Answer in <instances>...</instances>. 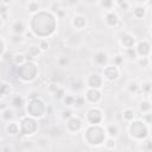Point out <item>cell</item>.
I'll list each match as a JSON object with an SVG mask.
<instances>
[{"label": "cell", "instance_id": "cell-35", "mask_svg": "<svg viewBox=\"0 0 152 152\" xmlns=\"http://www.w3.org/2000/svg\"><path fill=\"white\" fill-rule=\"evenodd\" d=\"M115 138H112V137H107L106 140H104V148L106 150H113L115 147Z\"/></svg>", "mask_w": 152, "mask_h": 152}, {"label": "cell", "instance_id": "cell-16", "mask_svg": "<svg viewBox=\"0 0 152 152\" xmlns=\"http://www.w3.org/2000/svg\"><path fill=\"white\" fill-rule=\"evenodd\" d=\"M71 25L76 30H83L87 26V19L82 14H77L71 19Z\"/></svg>", "mask_w": 152, "mask_h": 152}, {"label": "cell", "instance_id": "cell-13", "mask_svg": "<svg viewBox=\"0 0 152 152\" xmlns=\"http://www.w3.org/2000/svg\"><path fill=\"white\" fill-rule=\"evenodd\" d=\"M135 50L139 57H148V55H151L152 49L151 45L147 40H140L135 44Z\"/></svg>", "mask_w": 152, "mask_h": 152}, {"label": "cell", "instance_id": "cell-45", "mask_svg": "<svg viewBox=\"0 0 152 152\" xmlns=\"http://www.w3.org/2000/svg\"><path fill=\"white\" fill-rule=\"evenodd\" d=\"M58 88H59V84H57V83H50L48 86V91L51 93V94H53Z\"/></svg>", "mask_w": 152, "mask_h": 152}, {"label": "cell", "instance_id": "cell-47", "mask_svg": "<svg viewBox=\"0 0 152 152\" xmlns=\"http://www.w3.org/2000/svg\"><path fill=\"white\" fill-rule=\"evenodd\" d=\"M24 37H25V39H32V38H34V37H36V34H34V33H33V31L30 28V30H26V31H25Z\"/></svg>", "mask_w": 152, "mask_h": 152}, {"label": "cell", "instance_id": "cell-26", "mask_svg": "<svg viewBox=\"0 0 152 152\" xmlns=\"http://www.w3.org/2000/svg\"><path fill=\"white\" fill-rule=\"evenodd\" d=\"M138 108H139V112H140L141 114L147 113V112L152 110V102L148 101V100H142V101L139 102Z\"/></svg>", "mask_w": 152, "mask_h": 152}, {"label": "cell", "instance_id": "cell-11", "mask_svg": "<svg viewBox=\"0 0 152 152\" xmlns=\"http://www.w3.org/2000/svg\"><path fill=\"white\" fill-rule=\"evenodd\" d=\"M103 21H104V25L107 27H116L120 23V18H119L118 13L114 10H112V11H107L104 13Z\"/></svg>", "mask_w": 152, "mask_h": 152}, {"label": "cell", "instance_id": "cell-40", "mask_svg": "<svg viewBox=\"0 0 152 152\" xmlns=\"http://www.w3.org/2000/svg\"><path fill=\"white\" fill-rule=\"evenodd\" d=\"M24 39H25L24 34H17V33H12V36H11V38H10V40H11L12 43H14V44H19V43H21Z\"/></svg>", "mask_w": 152, "mask_h": 152}, {"label": "cell", "instance_id": "cell-38", "mask_svg": "<svg viewBox=\"0 0 152 152\" xmlns=\"http://www.w3.org/2000/svg\"><path fill=\"white\" fill-rule=\"evenodd\" d=\"M140 89L142 90L144 94H150L152 90V82H150V81L144 82L142 84H140Z\"/></svg>", "mask_w": 152, "mask_h": 152}, {"label": "cell", "instance_id": "cell-52", "mask_svg": "<svg viewBox=\"0 0 152 152\" xmlns=\"http://www.w3.org/2000/svg\"><path fill=\"white\" fill-rule=\"evenodd\" d=\"M88 1H89V2H96V1L99 2V0H88Z\"/></svg>", "mask_w": 152, "mask_h": 152}, {"label": "cell", "instance_id": "cell-53", "mask_svg": "<svg viewBox=\"0 0 152 152\" xmlns=\"http://www.w3.org/2000/svg\"><path fill=\"white\" fill-rule=\"evenodd\" d=\"M147 2H148L150 5H152V0H147Z\"/></svg>", "mask_w": 152, "mask_h": 152}, {"label": "cell", "instance_id": "cell-42", "mask_svg": "<svg viewBox=\"0 0 152 152\" xmlns=\"http://www.w3.org/2000/svg\"><path fill=\"white\" fill-rule=\"evenodd\" d=\"M38 46L40 48V50L44 52V51H48L49 49V42H48V38H42L39 39L38 42Z\"/></svg>", "mask_w": 152, "mask_h": 152}, {"label": "cell", "instance_id": "cell-29", "mask_svg": "<svg viewBox=\"0 0 152 152\" xmlns=\"http://www.w3.org/2000/svg\"><path fill=\"white\" fill-rule=\"evenodd\" d=\"M26 8H27V11L33 15V14H36V13L39 12V4H38L37 1H34V0H31V1L27 2Z\"/></svg>", "mask_w": 152, "mask_h": 152}, {"label": "cell", "instance_id": "cell-12", "mask_svg": "<svg viewBox=\"0 0 152 152\" xmlns=\"http://www.w3.org/2000/svg\"><path fill=\"white\" fill-rule=\"evenodd\" d=\"M119 40H120L121 46H124V49L134 48L135 44L138 43L137 39H135V37H134L132 33H128V32H124V33H121Z\"/></svg>", "mask_w": 152, "mask_h": 152}, {"label": "cell", "instance_id": "cell-44", "mask_svg": "<svg viewBox=\"0 0 152 152\" xmlns=\"http://www.w3.org/2000/svg\"><path fill=\"white\" fill-rule=\"evenodd\" d=\"M1 39V55H4L5 52H7L8 51V48H7V43H6V39H5V37L4 36H1L0 37Z\"/></svg>", "mask_w": 152, "mask_h": 152}, {"label": "cell", "instance_id": "cell-17", "mask_svg": "<svg viewBox=\"0 0 152 152\" xmlns=\"http://www.w3.org/2000/svg\"><path fill=\"white\" fill-rule=\"evenodd\" d=\"M13 93V87L10 82L2 80L1 82V89H0V94H1V100H5L6 97L11 96Z\"/></svg>", "mask_w": 152, "mask_h": 152}, {"label": "cell", "instance_id": "cell-30", "mask_svg": "<svg viewBox=\"0 0 152 152\" xmlns=\"http://www.w3.org/2000/svg\"><path fill=\"white\" fill-rule=\"evenodd\" d=\"M115 6L120 7L122 11H129L131 10V2L128 0H114Z\"/></svg>", "mask_w": 152, "mask_h": 152}, {"label": "cell", "instance_id": "cell-33", "mask_svg": "<svg viewBox=\"0 0 152 152\" xmlns=\"http://www.w3.org/2000/svg\"><path fill=\"white\" fill-rule=\"evenodd\" d=\"M56 63H57L58 66H61V68H65V66H68V65L70 64V59H69L68 56H61V57L57 58Z\"/></svg>", "mask_w": 152, "mask_h": 152}, {"label": "cell", "instance_id": "cell-19", "mask_svg": "<svg viewBox=\"0 0 152 152\" xmlns=\"http://www.w3.org/2000/svg\"><path fill=\"white\" fill-rule=\"evenodd\" d=\"M11 28H12V33H17V34H24L26 31V26L23 20H15L12 24Z\"/></svg>", "mask_w": 152, "mask_h": 152}, {"label": "cell", "instance_id": "cell-41", "mask_svg": "<svg viewBox=\"0 0 152 152\" xmlns=\"http://www.w3.org/2000/svg\"><path fill=\"white\" fill-rule=\"evenodd\" d=\"M65 94H66V93H65V89L59 86V88L53 93V97L57 99V100H62V99L65 96Z\"/></svg>", "mask_w": 152, "mask_h": 152}, {"label": "cell", "instance_id": "cell-7", "mask_svg": "<svg viewBox=\"0 0 152 152\" xmlns=\"http://www.w3.org/2000/svg\"><path fill=\"white\" fill-rule=\"evenodd\" d=\"M103 80L108 82H114L119 78L120 76V66L110 64V65H104L103 66Z\"/></svg>", "mask_w": 152, "mask_h": 152}, {"label": "cell", "instance_id": "cell-49", "mask_svg": "<svg viewBox=\"0 0 152 152\" xmlns=\"http://www.w3.org/2000/svg\"><path fill=\"white\" fill-rule=\"evenodd\" d=\"M137 2H138V5H144L147 2V0H137Z\"/></svg>", "mask_w": 152, "mask_h": 152}, {"label": "cell", "instance_id": "cell-9", "mask_svg": "<svg viewBox=\"0 0 152 152\" xmlns=\"http://www.w3.org/2000/svg\"><path fill=\"white\" fill-rule=\"evenodd\" d=\"M84 97L87 100V103L97 104L102 100V93L100 89H96V88H87L84 93Z\"/></svg>", "mask_w": 152, "mask_h": 152}, {"label": "cell", "instance_id": "cell-54", "mask_svg": "<svg viewBox=\"0 0 152 152\" xmlns=\"http://www.w3.org/2000/svg\"><path fill=\"white\" fill-rule=\"evenodd\" d=\"M150 33H151V36H152V26H151V28H150Z\"/></svg>", "mask_w": 152, "mask_h": 152}, {"label": "cell", "instance_id": "cell-34", "mask_svg": "<svg viewBox=\"0 0 152 152\" xmlns=\"http://www.w3.org/2000/svg\"><path fill=\"white\" fill-rule=\"evenodd\" d=\"M87 104V100L84 97V95H76V100H75V106L76 108H81L84 107Z\"/></svg>", "mask_w": 152, "mask_h": 152}, {"label": "cell", "instance_id": "cell-5", "mask_svg": "<svg viewBox=\"0 0 152 152\" xmlns=\"http://www.w3.org/2000/svg\"><path fill=\"white\" fill-rule=\"evenodd\" d=\"M38 129V124L36 118H32L30 115L23 116L20 120V134L24 137L33 135Z\"/></svg>", "mask_w": 152, "mask_h": 152}, {"label": "cell", "instance_id": "cell-39", "mask_svg": "<svg viewBox=\"0 0 152 152\" xmlns=\"http://www.w3.org/2000/svg\"><path fill=\"white\" fill-rule=\"evenodd\" d=\"M135 61H137V63L140 68H146V66H148V63H150L148 57H138Z\"/></svg>", "mask_w": 152, "mask_h": 152}, {"label": "cell", "instance_id": "cell-2", "mask_svg": "<svg viewBox=\"0 0 152 152\" xmlns=\"http://www.w3.org/2000/svg\"><path fill=\"white\" fill-rule=\"evenodd\" d=\"M128 134L135 141L146 140L148 137V125L142 119H134L128 122Z\"/></svg>", "mask_w": 152, "mask_h": 152}, {"label": "cell", "instance_id": "cell-32", "mask_svg": "<svg viewBox=\"0 0 152 152\" xmlns=\"http://www.w3.org/2000/svg\"><path fill=\"white\" fill-rule=\"evenodd\" d=\"M140 89V84L137 82V81H129L128 84H127V90L132 94H135L138 90Z\"/></svg>", "mask_w": 152, "mask_h": 152}, {"label": "cell", "instance_id": "cell-18", "mask_svg": "<svg viewBox=\"0 0 152 152\" xmlns=\"http://www.w3.org/2000/svg\"><path fill=\"white\" fill-rule=\"evenodd\" d=\"M15 118L14 108L13 107H6L5 109H1V120L4 122H10Z\"/></svg>", "mask_w": 152, "mask_h": 152}, {"label": "cell", "instance_id": "cell-50", "mask_svg": "<svg viewBox=\"0 0 152 152\" xmlns=\"http://www.w3.org/2000/svg\"><path fill=\"white\" fill-rule=\"evenodd\" d=\"M11 1H12V0H2V4H4V5H8Z\"/></svg>", "mask_w": 152, "mask_h": 152}, {"label": "cell", "instance_id": "cell-46", "mask_svg": "<svg viewBox=\"0 0 152 152\" xmlns=\"http://www.w3.org/2000/svg\"><path fill=\"white\" fill-rule=\"evenodd\" d=\"M23 145H24V147L27 150H33V145H34V142L33 141H31V140H28V139H25L24 141H23Z\"/></svg>", "mask_w": 152, "mask_h": 152}, {"label": "cell", "instance_id": "cell-6", "mask_svg": "<svg viewBox=\"0 0 152 152\" xmlns=\"http://www.w3.org/2000/svg\"><path fill=\"white\" fill-rule=\"evenodd\" d=\"M103 120V113L99 107H91L86 114V121L88 125H101Z\"/></svg>", "mask_w": 152, "mask_h": 152}, {"label": "cell", "instance_id": "cell-31", "mask_svg": "<svg viewBox=\"0 0 152 152\" xmlns=\"http://www.w3.org/2000/svg\"><path fill=\"white\" fill-rule=\"evenodd\" d=\"M125 57H127L128 59H137L139 56H138V53H137L135 46H134V48L125 49Z\"/></svg>", "mask_w": 152, "mask_h": 152}, {"label": "cell", "instance_id": "cell-14", "mask_svg": "<svg viewBox=\"0 0 152 152\" xmlns=\"http://www.w3.org/2000/svg\"><path fill=\"white\" fill-rule=\"evenodd\" d=\"M5 129H6L7 135H10V137H15V135L20 134V122H15V121H13V120L10 121V122H6Z\"/></svg>", "mask_w": 152, "mask_h": 152}, {"label": "cell", "instance_id": "cell-37", "mask_svg": "<svg viewBox=\"0 0 152 152\" xmlns=\"http://www.w3.org/2000/svg\"><path fill=\"white\" fill-rule=\"evenodd\" d=\"M72 115H74V110H72L71 107H66V108L62 112V119H63L64 121H66L68 119H70Z\"/></svg>", "mask_w": 152, "mask_h": 152}, {"label": "cell", "instance_id": "cell-10", "mask_svg": "<svg viewBox=\"0 0 152 152\" xmlns=\"http://www.w3.org/2000/svg\"><path fill=\"white\" fill-rule=\"evenodd\" d=\"M66 124H65V129L70 133V134H76V133H78L80 131H81V128H82V121H81V119L78 118V116H76V115H72L70 119H68L66 121H65Z\"/></svg>", "mask_w": 152, "mask_h": 152}, {"label": "cell", "instance_id": "cell-8", "mask_svg": "<svg viewBox=\"0 0 152 152\" xmlns=\"http://www.w3.org/2000/svg\"><path fill=\"white\" fill-rule=\"evenodd\" d=\"M103 84V76H101L99 72H90L86 78V86L87 88H96L101 89Z\"/></svg>", "mask_w": 152, "mask_h": 152}, {"label": "cell", "instance_id": "cell-23", "mask_svg": "<svg viewBox=\"0 0 152 152\" xmlns=\"http://www.w3.org/2000/svg\"><path fill=\"white\" fill-rule=\"evenodd\" d=\"M42 52H43V51L40 50V48H39L38 45H30L28 49H27V51H26V55H27V57H28L30 59H34V58H37Z\"/></svg>", "mask_w": 152, "mask_h": 152}, {"label": "cell", "instance_id": "cell-51", "mask_svg": "<svg viewBox=\"0 0 152 152\" xmlns=\"http://www.w3.org/2000/svg\"><path fill=\"white\" fill-rule=\"evenodd\" d=\"M148 95H150V101H151V102H152V90H151V93H150V94H148Z\"/></svg>", "mask_w": 152, "mask_h": 152}, {"label": "cell", "instance_id": "cell-22", "mask_svg": "<svg viewBox=\"0 0 152 152\" xmlns=\"http://www.w3.org/2000/svg\"><path fill=\"white\" fill-rule=\"evenodd\" d=\"M106 133H107L108 137L116 138L119 135V133H120V128H119V126L116 124L112 122V124H109V125L106 126Z\"/></svg>", "mask_w": 152, "mask_h": 152}, {"label": "cell", "instance_id": "cell-24", "mask_svg": "<svg viewBox=\"0 0 152 152\" xmlns=\"http://www.w3.org/2000/svg\"><path fill=\"white\" fill-rule=\"evenodd\" d=\"M12 61L14 62V64H15V65L20 66V65L25 64V63L28 61V57H27V55H26V53H23V52L13 53V58H12Z\"/></svg>", "mask_w": 152, "mask_h": 152}, {"label": "cell", "instance_id": "cell-20", "mask_svg": "<svg viewBox=\"0 0 152 152\" xmlns=\"http://www.w3.org/2000/svg\"><path fill=\"white\" fill-rule=\"evenodd\" d=\"M147 13V10L142 5H137L135 7L132 8V14L135 19H142Z\"/></svg>", "mask_w": 152, "mask_h": 152}, {"label": "cell", "instance_id": "cell-36", "mask_svg": "<svg viewBox=\"0 0 152 152\" xmlns=\"http://www.w3.org/2000/svg\"><path fill=\"white\" fill-rule=\"evenodd\" d=\"M125 62V55H121V53H118L114 56L113 58V64L114 65H118V66H121Z\"/></svg>", "mask_w": 152, "mask_h": 152}, {"label": "cell", "instance_id": "cell-15", "mask_svg": "<svg viewBox=\"0 0 152 152\" xmlns=\"http://www.w3.org/2000/svg\"><path fill=\"white\" fill-rule=\"evenodd\" d=\"M93 62L96 64V65H100V66H103L107 64L108 62V53L106 51H97L93 55Z\"/></svg>", "mask_w": 152, "mask_h": 152}, {"label": "cell", "instance_id": "cell-3", "mask_svg": "<svg viewBox=\"0 0 152 152\" xmlns=\"http://www.w3.org/2000/svg\"><path fill=\"white\" fill-rule=\"evenodd\" d=\"M26 113L32 118L42 119L44 118L45 113H48V108L39 97H34V99H30L28 103L26 104Z\"/></svg>", "mask_w": 152, "mask_h": 152}, {"label": "cell", "instance_id": "cell-43", "mask_svg": "<svg viewBox=\"0 0 152 152\" xmlns=\"http://www.w3.org/2000/svg\"><path fill=\"white\" fill-rule=\"evenodd\" d=\"M141 119L148 125V126H152V110L147 112V113H144L141 115Z\"/></svg>", "mask_w": 152, "mask_h": 152}, {"label": "cell", "instance_id": "cell-1", "mask_svg": "<svg viewBox=\"0 0 152 152\" xmlns=\"http://www.w3.org/2000/svg\"><path fill=\"white\" fill-rule=\"evenodd\" d=\"M106 135V128L101 127L100 125H88V127L84 129V140L91 146H100L104 144Z\"/></svg>", "mask_w": 152, "mask_h": 152}, {"label": "cell", "instance_id": "cell-21", "mask_svg": "<svg viewBox=\"0 0 152 152\" xmlns=\"http://www.w3.org/2000/svg\"><path fill=\"white\" fill-rule=\"evenodd\" d=\"M25 104V99L21 95H13L11 99V107H13L14 109H19L23 108Z\"/></svg>", "mask_w": 152, "mask_h": 152}, {"label": "cell", "instance_id": "cell-48", "mask_svg": "<svg viewBox=\"0 0 152 152\" xmlns=\"http://www.w3.org/2000/svg\"><path fill=\"white\" fill-rule=\"evenodd\" d=\"M48 139L46 138H39L38 140H37V146L38 147H43L44 145H48Z\"/></svg>", "mask_w": 152, "mask_h": 152}, {"label": "cell", "instance_id": "cell-27", "mask_svg": "<svg viewBox=\"0 0 152 152\" xmlns=\"http://www.w3.org/2000/svg\"><path fill=\"white\" fill-rule=\"evenodd\" d=\"M99 6L101 8H103L106 12L112 11L115 7V1L114 0H99Z\"/></svg>", "mask_w": 152, "mask_h": 152}, {"label": "cell", "instance_id": "cell-55", "mask_svg": "<svg viewBox=\"0 0 152 152\" xmlns=\"http://www.w3.org/2000/svg\"><path fill=\"white\" fill-rule=\"evenodd\" d=\"M62 1H65V2H68V1H69V0H62Z\"/></svg>", "mask_w": 152, "mask_h": 152}, {"label": "cell", "instance_id": "cell-25", "mask_svg": "<svg viewBox=\"0 0 152 152\" xmlns=\"http://www.w3.org/2000/svg\"><path fill=\"white\" fill-rule=\"evenodd\" d=\"M134 119H135V112L132 108H129V107L124 108V110H122V120L126 124H128V122H131Z\"/></svg>", "mask_w": 152, "mask_h": 152}, {"label": "cell", "instance_id": "cell-4", "mask_svg": "<svg viewBox=\"0 0 152 152\" xmlns=\"http://www.w3.org/2000/svg\"><path fill=\"white\" fill-rule=\"evenodd\" d=\"M38 75V69L37 65L33 62H26L25 64L19 66V77L24 82H32L37 78Z\"/></svg>", "mask_w": 152, "mask_h": 152}, {"label": "cell", "instance_id": "cell-28", "mask_svg": "<svg viewBox=\"0 0 152 152\" xmlns=\"http://www.w3.org/2000/svg\"><path fill=\"white\" fill-rule=\"evenodd\" d=\"M75 100L76 96L72 94H65V96L62 99V102L65 107H74L75 106Z\"/></svg>", "mask_w": 152, "mask_h": 152}]
</instances>
